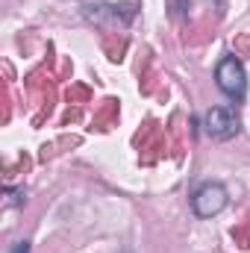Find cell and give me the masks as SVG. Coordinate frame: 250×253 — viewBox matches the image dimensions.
<instances>
[{"label":"cell","instance_id":"cell-1","mask_svg":"<svg viewBox=\"0 0 250 253\" xmlns=\"http://www.w3.org/2000/svg\"><path fill=\"white\" fill-rule=\"evenodd\" d=\"M135 15H138V0H121V3H85V6H83V18H85L88 24H97V27H109V24L126 27V24H132Z\"/></svg>","mask_w":250,"mask_h":253},{"label":"cell","instance_id":"cell-2","mask_svg":"<svg viewBox=\"0 0 250 253\" xmlns=\"http://www.w3.org/2000/svg\"><path fill=\"white\" fill-rule=\"evenodd\" d=\"M215 83H218V88H221L227 97L245 100V94H248V71H245L242 59L224 56V59L218 62V68H215Z\"/></svg>","mask_w":250,"mask_h":253},{"label":"cell","instance_id":"cell-3","mask_svg":"<svg viewBox=\"0 0 250 253\" xmlns=\"http://www.w3.org/2000/svg\"><path fill=\"white\" fill-rule=\"evenodd\" d=\"M203 126H206V132H209L212 138L230 141V138L239 135L242 118H239L236 106H212V109L206 112V118H203Z\"/></svg>","mask_w":250,"mask_h":253},{"label":"cell","instance_id":"cell-4","mask_svg":"<svg viewBox=\"0 0 250 253\" xmlns=\"http://www.w3.org/2000/svg\"><path fill=\"white\" fill-rule=\"evenodd\" d=\"M227 203H230V194L221 183H203L191 194V209H194L197 218H212V215L224 212Z\"/></svg>","mask_w":250,"mask_h":253},{"label":"cell","instance_id":"cell-5","mask_svg":"<svg viewBox=\"0 0 250 253\" xmlns=\"http://www.w3.org/2000/svg\"><path fill=\"white\" fill-rule=\"evenodd\" d=\"M9 203H24V191H21V189H18V191L9 189Z\"/></svg>","mask_w":250,"mask_h":253},{"label":"cell","instance_id":"cell-6","mask_svg":"<svg viewBox=\"0 0 250 253\" xmlns=\"http://www.w3.org/2000/svg\"><path fill=\"white\" fill-rule=\"evenodd\" d=\"M12 253H30V242H18V245L12 248Z\"/></svg>","mask_w":250,"mask_h":253},{"label":"cell","instance_id":"cell-7","mask_svg":"<svg viewBox=\"0 0 250 253\" xmlns=\"http://www.w3.org/2000/svg\"><path fill=\"white\" fill-rule=\"evenodd\" d=\"M118 253H132V251H118Z\"/></svg>","mask_w":250,"mask_h":253}]
</instances>
